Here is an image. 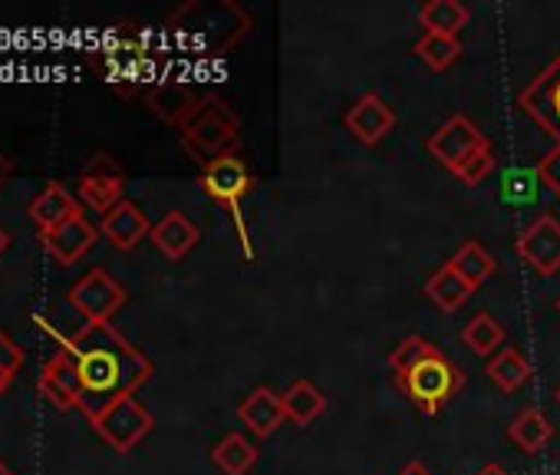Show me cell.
Returning <instances> with one entry per match:
<instances>
[{"label": "cell", "mask_w": 560, "mask_h": 475, "mask_svg": "<svg viewBox=\"0 0 560 475\" xmlns=\"http://www.w3.org/2000/svg\"><path fill=\"white\" fill-rule=\"evenodd\" d=\"M83 373V403L86 419L100 416L122 396H136V390L152 376V360L129 344L113 324H93L90 334L70 347Z\"/></svg>", "instance_id": "cell-1"}, {"label": "cell", "mask_w": 560, "mask_h": 475, "mask_svg": "<svg viewBox=\"0 0 560 475\" xmlns=\"http://www.w3.org/2000/svg\"><path fill=\"white\" fill-rule=\"evenodd\" d=\"M241 136V119L234 109L218 96H201L195 113L178 126V142L188 159H195L201 169L228 152H234V142Z\"/></svg>", "instance_id": "cell-2"}, {"label": "cell", "mask_w": 560, "mask_h": 475, "mask_svg": "<svg viewBox=\"0 0 560 475\" xmlns=\"http://www.w3.org/2000/svg\"><path fill=\"white\" fill-rule=\"evenodd\" d=\"M396 386L416 403L419 413L439 416L442 406L452 396H458V390L465 386V376H462V370L442 350H432L425 360H419L402 376H396Z\"/></svg>", "instance_id": "cell-3"}, {"label": "cell", "mask_w": 560, "mask_h": 475, "mask_svg": "<svg viewBox=\"0 0 560 475\" xmlns=\"http://www.w3.org/2000/svg\"><path fill=\"white\" fill-rule=\"evenodd\" d=\"M201 192L224 205L237 224V234H241V242H244V255L254 258V248L247 245V228H244V218H241V201L254 192V175L247 169V162L241 159V152H228L214 162H208L201 169Z\"/></svg>", "instance_id": "cell-4"}, {"label": "cell", "mask_w": 560, "mask_h": 475, "mask_svg": "<svg viewBox=\"0 0 560 475\" xmlns=\"http://www.w3.org/2000/svg\"><path fill=\"white\" fill-rule=\"evenodd\" d=\"M93 432L116 452H132L155 426L152 413L136 399V396H122L113 406H106L100 416L90 419Z\"/></svg>", "instance_id": "cell-5"}, {"label": "cell", "mask_w": 560, "mask_h": 475, "mask_svg": "<svg viewBox=\"0 0 560 475\" xmlns=\"http://www.w3.org/2000/svg\"><path fill=\"white\" fill-rule=\"evenodd\" d=\"M521 113L560 146V54L517 93Z\"/></svg>", "instance_id": "cell-6"}, {"label": "cell", "mask_w": 560, "mask_h": 475, "mask_svg": "<svg viewBox=\"0 0 560 475\" xmlns=\"http://www.w3.org/2000/svg\"><path fill=\"white\" fill-rule=\"evenodd\" d=\"M488 146V139H485V132L468 119V116H452V119H445L432 136H429V142H425V149H429V155L442 165V169H448L452 175L478 152V149H485Z\"/></svg>", "instance_id": "cell-7"}, {"label": "cell", "mask_w": 560, "mask_h": 475, "mask_svg": "<svg viewBox=\"0 0 560 475\" xmlns=\"http://www.w3.org/2000/svg\"><path fill=\"white\" fill-rule=\"evenodd\" d=\"M77 192H80V201L93 211H113L119 201H122V192H126V172L122 165L109 155V152H96L86 169L77 175Z\"/></svg>", "instance_id": "cell-8"}, {"label": "cell", "mask_w": 560, "mask_h": 475, "mask_svg": "<svg viewBox=\"0 0 560 475\" xmlns=\"http://www.w3.org/2000/svg\"><path fill=\"white\" fill-rule=\"evenodd\" d=\"M517 258L540 278L560 271V221L553 215L534 218L517 238Z\"/></svg>", "instance_id": "cell-9"}, {"label": "cell", "mask_w": 560, "mask_h": 475, "mask_svg": "<svg viewBox=\"0 0 560 475\" xmlns=\"http://www.w3.org/2000/svg\"><path fill=\"white\" fill-rule=\"evenodd\" d=\"M67 298H70L93 324H109V317L129 301L126 288H122L113 275H106L103 268L86 271V275L70 288Z\"/></svg>", "instance_id": "cell-10"}, {"label": "cell", "mask_w": 560, "mask_h": 475, "mask_svg": "<svg viewBox=\"0 0 560 475\" xmlns=\"http://www.w3.org/2000/svg\"><path fill=\"white\" fill-rule=\"evenodd\" d=\"M40 393L60 406V409H80L83 403V373H80V363L70 350H57L44 370H40V380H37Z\"/></svg>", "instance_id": "cell-11"}, {"label": "cell", "mask_w": 560, "mask_h": 475, "mask_svg": "<svg viewBox=\"0 0 560 475\" xmlns=\"http://www.w3.org/2000/svg\"><path fill=\"white\" fill-rule=\"evenodd\" d=\"M343 123H347V129H350L363 146H380V142L393 132L396 113H393V106H389L383 96L363 93V96L347 109Z\"/></svg>", "instance_id": "cell-12"}, {"label": "cell", "mask_w": 560, "mask_h": 475, "mask_svg": "<svg viewBox=\"0 0 560 475\" xmlns=\"http://www.w3.org/2000/svg\"><path fill=\"white\" fill-rule=\"evenodd\" d=\"M100 234H103V238H109V245H113V248H119V252H132V248L142 242V238H149V234H152V224H149L145 211H142L136 201L122 198L113 211H106V215H103V221H100Z\"/></svg>", "instance_id": "cell-13"}, {"label": "cell", "mask_w": 560, "mask_h": 475, "mask_svg": "<svg viewBox=\"0 0 560 475\" xmlns=\"http://www.w3.org/2000/svg\"><path fill=\"white\" fill-rule=\"evenodd\" d=\"M27 215H31V221L40 228V234H47V231H54V228H60V224H67V221H73V218H80L83 208H80V201L70 195L67 185L47 182V185L37 192V198L27 205Z\"/></svg>", "instance_id": "cell-14"}, {"label": "cell", "mask_w": 560, "mask_h": 475, "mask_svg": "<svg viewBox=\"0 0 560 475\" xmlns=\"http://www.w3.org/2000/svg\"><path fill=\"white\" fill-rule=\"evenodd\" d=\"M237 419L244 422L247 432H254L257 439H267L277 432V426L288 419L284 413V403H280V396L270 390V386H254L241 406H237Z\"/></svg>", "instance_id": "cell-15"}, {"label": "cell", "mask_w": 560, "mask_h": 475, "mask_svg": "<svg viewBox=\"0 0 560 475\" xmlns=\"http://www.w3.org/2000/svg\"><path fill=\"white\" fill-rule=\"evenodd\" d=\"M93 242H96V228L83 215L60 224V228H54V231H47V234H40V245L47 248V255H54L67 268L77 265L93 248Z\"/></svg>", "instance_id": "cell-16"}, {"label": "cell", "mask_w": 560, "mask_h": 475, "mask_svg": "<svg viewBox=\"0 0 560 475\" xmlns=\"http://www.w3.org/2000/svg\"><path fill=\"white\" fill-rule=\"evenodd\" d=\"M37 324L50 334V340L60 347V350H70V347H77L86 334H90V327H93V321L70 301V298H63L60 304H54L47 314H40L37 317Z\"/></svg>", "instance_id": "cell-17"}, {"label": "cell", "mask_w": 560, "mask_h": 475, "mask_svg": "<svg viewBox=\"0 0 560 475\" xmlns=\"http://www.w3.org/2000/svg\"><path fill=\"white\" fill-rule=\"evenodd\" d=\"M152 245L165 255V258H172V262H182L195 245H198V224L188 218V215H182V211H168L162 221H155L152 224Z\"/></svg>", "instance_id": "cell-18"}, {"label": "cell", "mask_w": 560, "mask_h": 475, "mask_svg": "<svg viewBox=\"0 0 560 475\" xmlns=\"http://www.w3.org/2000/svg\"><path fill=\"white\" fill-rule=\"evenodd\" d=\"M201 103V96L191 90V86H185V83H155L152 90H149V109L162 119V123H168V126H182L191 113H195V106Z\"/></svg>", "instance_id": "cell-19"}, {"label": "cell", "mask_w": 560, "mask_h": 475, "mask_svg": "<svg viewBox=\"0 0 560 475\" xmlns=\"http://www.w3.org/2000/svg\"><path fill=\"white\" fill-rule=\"evenodd\" d=\"M471 294H475V288H471V285L455 271V265H452V262H445L442 268H435V271H432V278L425 281V298H429L435 308H442L445 314L458 311Z\"/></svg>", "instance_id": "cell-20"}, {"label": "cell", "mask_w": 560, "mask_h": 475, "mask_svg": "<svg viewBox=\"0 0 560 475\" xmlns=\"http://www.w3.org/2000/svg\"><path fill=\"white\" fill-rule=\"evenodd\" d=\"M280 403H284L288 419H291V422H298V426H311V422H314V419H320V416H324V409H327V396H324L311 380H298V383H291L284 393H280Z\"/></svg>", "instance_id": "cell-21"}, {"label": "cell", "mask_w": 560, "mask_h": 475, "mask_svg": "<svg viewBox=\"0 0 560 475\" xmlns=\"http://www.w3.org/2000/svg\"><path fill=\"white\" fill-rule=\"evenodd\" d=\"M550 436H553V426H550V419H547L537 406L521 409V413L511 419V426H508V439H511L521 452H527V455L540 452V449L547 445Z\"/></svg>", "instance_id": "cell-22"}, {"label": "cell", "mask_w": 560, "mask_h": 475, "mask_svg": "<svg viewBox=\"0 0 560 475\" xmlns=\"http://www.w3.org/2000/svg\"><path fill=\"white\" fill-rule=\"evenodd\" d=\"M468 8L458 4V0H429V4L419 11V24L425 34L435 37H458V31L468 24Z\"/></svg>", "instance_id": "cell-23"}, {"label": "cell", "mask_w": 560, "mask_h": 475, "mask_svg": "<svg viewBox=\"0 0 560 475\" xmlns=\"http://www.w3.org/2000/svg\"><path fill=\"white\" fill-rule=\"evenodd\" d=\"M211 462L224 472V475H247L257 462V445L250 439H244L241 432H228L214 449H211Z\"/></svg>", "instance_id": "cell-24"}, {"label": "cell", "mask_w": 560, "mask_h": 475, "mask_svg": "<svg viewBox=\"0 0 560 475\" xmlns=\"http://www.w3.org/2000/svg\"><path fill=\"white\" fill-rule=\"evenodd\" d=\"M488 376L498 390L514 393L530 380V363L524 360V354L517 347H501L491 360H488Z\"/></svg>", "instance_id": "cell-25"}, {"label": "cell", "mask_w": 560, "mask_h": 475, "mask_svg": "<svg viewBox=\"0 0 560 475\" xmlns=\"http://www.w3.org/2000/svg\"><path fill=\"white\" fill-rule=\"evenodd\" d=\"M462 344L475 354V357H494L504 347V327L491 317V314H475L465 331H462Z\"/></svg>", "instance_id": "cell-26"}, {"label": "cell", "mask_w": 560, "mask_h": 475, "mask_svg": "<svg viewBox=\"0 0 560 475\" xmlns=\"http://www.w3.org/2000/svg\"><path fill=\"white\" fill-rule=\"evenodd\" d=\"M452 265H455V271H458L475 291L498 271V262H494L491 252H488L485 245H478V242H465V245L455 252Z\"/></svg>", "instance_id": "cell-27"}, {"label": "cell", "mask_w": 560, "mask_h": 475, "mask_svg": "<svg viewBox=\"0 0 560 475\" xmlns=\"http://www.w3.org/2000/svg\"><path fill=\"white\" fill-rule=\"evenodd\" d=\"M416 57H419L429 70L445 73L448 67L458 63V57H462V40H458V37H435V34H425V37L416 44Z\"/></svg>", "instance_id": "cell-28"}, {"label": "cell", "mask_w": 560, "mask_h": 475, "mask_svg": "<svg viewBox=\"0 0 560 475\" xmlns=\"http://www.w3.org/2000/svg\"><path fill=\"white\" fill-rule=\"evenodd\" d=\"M432 350H439L432 340H425V337H419V334H409V337H402L399 340V347L389 354V370H393V380L396 376H402L409 367H416L419 360H425Z\"/></svg>", "instance_id": "cell-29"}, {"label": "cell", "mask_w": 560, "mask_h": 475, "mask_svg": "<svg viewBox=\"0 0 560 475\" xmlns=\"http://www.w3.org/2000/svg\"><path fill=\"white\" fill-rule=\"evenodd\" d=\"M491 169H494V152H491V142H488L485 149H478V152L455 172V178H458L462 185L475 188V185H481V182L491 175Z\"/></svg>", "instance_id": "cell-30"}, {"label": "cell", "mask_w": 560, "mask_h": 475, "mask_svg": "<svg viewBox=\"0 0 560 475\" xmlns=\"http://www.w3.org/2000/svg\"><path fill=\"white\" fill-rule=\"evenodd\" d=\"M21 367H24V350L0 331V380H14L18 373H21Z\"/></svg>", "instance_id": "cell-31"}, {"label": "cell", "mask_w": 560, "mask_h": 475, "mask_svg": "<svg viewBox=\"0 0 560 475\" xmlns=\"http://www.w3.org/2000/svg\"><path fill=\"white\" fill-rule=\"evenodd\" d=\"M537 175H540V182H544V185L560 198V146H553V149L540 159Z\"/></svg>", "instance_id": "cell-32"}, {"label": "cell", "mask_w": 560, "mask_h": 475, "mask_svg": "<svg viewBox=\"0 0 560 475\" xmlns=\"http://www.w3.org/2000/svg\"><path fill=\"white\" fill-rule=\"evenodd\" d=\"M396 475H432V472H429V468H425L422 462H409V465H402V468H399Z\"/></svg>", "instance_id": "cell-33"}, {"label": "cell", "mask_w": 560, "mask_h": 475, "mask_svg": "<svg viewBox=\"0 0 560 475\" xmlns=\"http://www.w3.org/2000/svg\"><path fill=\"white\" fill-rule=\"evenodd\" d=\"M8 175H11V162H8V155H4V152H0V185L8 182Z\"/></svg>", "instance_id": "cell-34"}, {"label": "cell", "mask_w": 560, "mask_h": 475, "mask_svg": "<svg viewBox=\"0 0 560 475\" xmlns=\"http://www.w3.org/2000/svg\"><path fill=\"white\" fill-rule=\"evenodd\" d=\"M478 475H508V468H504V465H494V462H491V465L478 468Z\"/></svg>", "instance_id": "cell-35"}, {"label": "cell", "mask_w": 560, "mask_h": 475, "mask_svg": "<svg viewBox=\"0 0 560 475\" xmlns=\"http://www.w3.org/2000/svg\"><path fill=\"white\" fill-rule=\"evenodd\" d=\"M8 245H11V234H8L4 228H0V255H4V252H8Z\"/></svg>", "instance_id": "cell-36"}, {"label": "cell", "mask_w": 560, "mask_h": 475, "mask_svg": "<svg viewBox=\"0 0 560 475\" xmlns=\"http://www.w3.org/2000/svg\"><path fill=\"white\" fill-rule=\"evenodd\" d=\"M0 475H14V472L8 468V462H4V459H0Z\"/></svg>", "instance_id": "cell-37"}, {"label": "cell", "mask_w": 560, "mask_h": 475, "mask_svg": "<svg viewBox=\"0 0 560 475\" xmlns=\"http://www.w3.org/2000/svg\"><path fill=\"white\" fill-rule=\"evenodd\" d=\"M8 390V380H0V393H4Z\"/></svg>", "instance_id": "cell-38"}, {"label": "cell", "mask_w": 560, "mask_h": 475, "mask_svg": "<svg viewBox=\"0 0 560 475\" xmlns=\"http://www.w3.org/2000/svg\"><path fill=\"white\" fill-rule=\"evenodd\" d=\"M553 308H557V314H560V298H557V304H553Z\"/></svg>", "instance_id": "cell-39"}, {"label": "cell", "mask_w": 560, "mask_h": 475, "mask_svg": "<svg viewBox=\"0 0 560 475\" xmlns=\"http://www.w3.org/2000/svg\"><path fill=\"white\" fill-rule=\"evenodd\" d=\"M557 403H560V386H557Z\"/></svg>", "instance_id": "cell-40"}]
</instances>
